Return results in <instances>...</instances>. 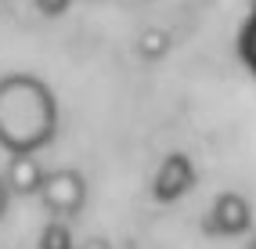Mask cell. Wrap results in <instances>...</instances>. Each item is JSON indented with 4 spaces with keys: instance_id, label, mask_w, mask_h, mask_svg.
<instances>
[{
    "instance_id": "cell-1",
    "label": "cell",
    "mask_w": 256,
    "mask_h": 249,
    "mask_svg": "<svg viewBox=\"0 0 256 249\" xmlns=\"http://www.w3.org/2000/svg\"><path fill=\"white\" fill-rule=\"evenodd\" d=\"M58 130V102L44 80L11 72L0 80V144L8 152H40Z\"/></svg>"
},
{
    "instance_id": "cell-2",
    "label": "cell",
    "mask_w": 256,
    "mask_h": 249,
    "mask_svg": "<svg viewBox=\"0 0 256 249\" xmlns=\"http://www.w3.org/2000/svg\"><path fill=\"white\" fill-rule=\"evenodd\" d=\"M36 198H40V206L50 213V217L69 220V217H76L83 210V202H87V180H83V174H76V170H54V174L44 177Z\"/></svg>"
},
{
    "instance_id": "cell-3",
    "label": "cell",
    "mask_w": 256,
    "mask_h": 249,
    "mask_svg": "<svg viewBox=\"0 0 256 249\" xmlns=\"http://www.w3.org/2000/svg\"><path fill=\"white\" fill-rule=\"evenodd\" d=\"M252 224V206L246 202V195H238V192H220L216 195V202L210 210V228L216 231V235H242V231H249Z\"/></svg>"
},
{
    "instance_id": "cell-4",
    "label": "cell",
    "mask_w": 256,
    "mask_h": 249,
    "mask_svg": "<svg viewBox=\"0 0 256 249\" xmlns=\"http://www.w3.org/2000/svg\"><path fill=\"white\" fill-rule=\"evenodd\" d=\"M192 184H195V166L184 152H174L159 162V170H156V198L159 202H177Z\"/></svg>"
},
{
    "instance_id": "cell-5",
    "label": "cell",
    "mask_w": 256,
    "mask_h": 249,
    "mask_svg": "<svg viewBox=\"0 0 256 249\" xmlns=\"http://www.w3.org/2000/svg\"><path fill=\"white\" fill-rule=\"evenodd\" d=\"M44 166L36 159V152H14L8 159V170H4V184L11 195H36L44 184Z\"/></svg>"
},
{
    "instance_id": "cell-6",
    "label": "cell",
    "mask_w": 256,
    "mask_h": 249,
    "mask_svg": "<svg viewBox=\"0 0 256 249\" xmlns=\"http://www.w3.org/2000/svg\"><path fill=\"white\" fill-rule=\"evenodd\" d=\"M40 249H76L69 224L58 220V217H50V220L44 224V231H40Z\"/></svg>"
},
{
    "instance_id": "cell-7",
    "label": "cell",
    "mask_w": 256,
    "mask_h": 249,
    "mask_svg": "<svg viewBox=\"0 0 256 249\" xmlns=\"http://www.w3.org/2000/svg\"><path fill=\"white\" fill-rule=\"evenodd\" d=\"M138 51H141L144 58H162V54L170 51V36H166L162 29H144V32H141Z\"/></svg>"
},
{
    "instance_id": "cell-8",
    "label": "cell",
    "mask_w": 256,
    "mask_h": 249,
    "mask_svg": "<svg viewBox=\"0 0 256 249\" xmlns=\"http://www.w3.org/2000/svg\"><path fill=\"white\" fill-rule=\"evenodd\" d=\"M32 4H36V11H40V14L54 18V14H65V11H69L72 0H32Z\"/></svg>"
},
{
    "instance_id": "cell-9",
    "label": "cell",
    "mask_w": 256,
    "mask_h": 249,
    "mask_svg": "<svg viewBox=\"0 0 256 249\" xmlns=\"http://www.w3.org/2000/svg\"><path fill=\"white\" fill-rule=\"evenodd\" d=\"M76 249H112L105 238H87V242H76Z\"/></svg>"
},
{
    "instance_id": "cell-10",
    "label": "cell",
    "mask_w": 256,
    "mask_h": 249,
    "mask_svg": "<svg viewBox=\"0 0 256 249\" xmlns=\"http://www.w3.org/2000/svg\"><path fill=\"white\" fill-rule=\"evenodd\" d=\"M8 198H11V192H8V184H4V177H0V217L8 213Z\"/></svg>"
},
{
    "instance_id": "cell-11",
    "label": "cell",
    "mask_w": 256,
    "mask_h": 249,
    "mask_svg": "<svg viewBox=\"0 0 256 249\" xmlns=\"http://www.w3.org/2000/svg\"><path fill=\"white\" fill-rule=\"evenodd\" d=\"M249 249H256V242H252V246H249Z\"/></svg>"
}]
</instances>
